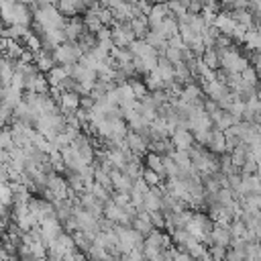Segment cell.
<instances>
[{
	"label": "cell",
	"mask_w": 261,
	"mask_h": 261,
	"mask_svg": "<svg viewBox=\"0 0 261 261\" xmlns=\"http://www.w3.org/2000/svg\"><path fill=\"white\" fill-rule=\"evenodd\" d=\"M33 20H35V27L37 31L39 29H63L65 24V16L57 10L55 4H43V6H37L33 10Z\"/></svg>",
	"instance_id": "obj_1"
},
{
	"label": "cell",
	"mask_w": 261,
	"mask_h": 261,
	"mask_svg": "<svg viewBox=\"0 0 261 261\" xmlns=\"http://www.w3.org/2000/svg\"><path fill=\"white\" fill-rule=\"evenodd\" d=\"M218 51V65L228 73H241L249 65V57H243L234 47L216 49Z\"/></svg>",
	"instance_id": "obj_2"
},
{
	"label": "cell",
	"mask_w": 261,
	"mask_h": 261,
	"mask_svg": "<svg viewBox=\"0 0 261 261\" xmlns=\"http://www.w3.org/2000/svg\"><path fill=\"white\" fill-rule=\"evenodd\" d=\"M51 55H53L55 65H71L82 57V49L77 47V43L63 41V43H59L57 47L51 49Z\"/></svg>",
	"instance_id": "obj_3"
},
{
	"label": "cell",
	"mask_w": 261,
	"mask_h": 261,
	"mask_svg": "<svg viewBox=\"0 0 261 261\" xmlns=\"http://www.w3.org/2000/svg\"><path fill=\"white\" fill-rule=\"evenodd\" d=\"M110 39H112L114 47L126 49V47L130 45V41L135 39V35H133V31H130L128 22H114V24L110 27Z\"/></svg>",
	"instance_id": "obj_4"
},
{
	"label": "cell",
	"mask_w": 261,
	"mask_h": 261,
	"mask_svg": "<svg viewBox=\"0 0 261 261\" xmlns=\"http://www.w3.org/2000/svg\"><path fill=\"white\" fill-rule=\"evenodd\" d=\"M145 16H147L149 29H157L163 22V18L165 16H171V14H169V8H167V2H155V4H151L149 12Z\"/></svg>",
	"instance_id": "obj_5"
},
{
	"label": "cell",
	"mask_w": 261,
	"mask_h": 261,
	"mask_svg": "<svg viewBox=\"0 0 261 261\" xmlns=\"http://www.w3.org/2000/svg\"><path fill=\"white\" fill-rule=\"evenodd\" d=\"M169 141H171L173 149L188 151V149L194 145V135H192L190 128H175V130L169 135Z\"/></svg>",
	"instance_id": "obj_6"
},
{
	"label": "cell",
	"mask_w": 261,
	"mask_h": 261,
	"mask_svg": "<svg viewBox=\"0 0 261 261\" xmlns=\"http://www.w3.org/2000/svg\"><path fill=\"white\" fill-rule=\"evenodd\" d=\"M84 33H86V27H84L82 18H75V16L65 18V24H63V35H65V41L75 43V41H77V39H80Z\"/></svg>",
	"instance_id": "obj_7"
},
{
	"label": "cell",
	"mask_w": 261,
	"mask_h": 261,
	"mask_svg": "<svg viewBox=\"0 0 261 261\" xmlns=\"http://www.w3.org/2000/svg\"><path fill=\"white\" fill-rule=\"evenodd\" d=\"M124 143H126V149H128L130 153L139 155V157H143V155L147 153V149H149L147 141H145L139 133H135V130H126V135H124Z\"/></svg>",
	"instance_id": "obj_8"
},
{
	"label": "cell",
	"mask_w": 261,
	"mask_h": 261,
	"mask_svg": "<svg viewBox=\"0 0 261 261\" xmlns=\"http://www.w3.org/2000/svg\"><path fill=\"white\" fill-rule=\"evenodd\" d=\"M33 63H35V67H37L41 73H47V71L55 65L53 55H51V49H43V47H39L37 51H33Z\"/></svg>",
	"instance_id": "obj_9"
},
{
	"label": "cell",
	"mask_w": 261,
	"mask_h": 261,
	"mask_svg": "<svg viewBox=\"0 0 261 261\" xmlns=\"http://www.w3.org/2000/svg\"><path fill=\"white\" fill-rule=\"evenodd\" d=\"M234 24H237V22L232 20L230 12H216V16H214V20H212V27H214L220 35H226V37L232 35Z\"/></svg>",
	"instance_id": "obj_10"
},
{
	"label": "cell",
	"mask_w": 261,
	"mask_h": 261,
	"mask_svg": "<svg viewBox=\"0 0 261 261\" xmlns=\"http://www.w3.org/2000/svg\"><path fill=\"white\" fill-rule=\"evenodd\" d=\"M204 147H206L210 153H214V155L224 153V133H222L220 128L212 126V128H210V135H208V141H206Z\"/></svg>",
	"instance_id": "obj_11"
},
{
	"label": "cell",
	"mask_w": 261,
	"mask_h": 261,
	"mask_svg": "<svg viewBox=\"0 0 261 261\" xmlns=\"http://www.w3.org/2000/svg\"><path fill=\"white\" fill-rule=\"evenodd\" d=\"M33 14L29 10L27 4H20V2H14L12 6V14H10V24H22V27H29Z\"/></svg>",
	"instance_id": "obj_12"
},
{
	"label": "cell",
	"mask_w": 261,
	"mask_h": 261,
	"mask_svg": "<svg viewBox=\"0 0 261 261\" xmlns=\"http://www.w3.org/2000/svg\"><path fill=\"white\" fill-rule=\"evenodd\" d=\"M69 67H71V65H53V67L47 71V75H45L49 88H57V86L69 75Z\"/></svg>",
	"instance_id": "obj_13"
},
{
	"label": "cell",
	"mask_w": 261,
	"mask_h": 261,
	"mask_svg": "<svg viewBox=\"0 0 261 261\" xmlns=\"http://www.w3.org/2000/svg\"><path fill=\"white\" fill-rule=\"evenodd\" d=\"M208 116H210V120H212V126H216V128H220V130H226L230 124H234V120H232V116L228 114V110H222V108L212 110Z\"/></svg>",
	"instance_id": "obj_14"
},
{
	"label": "cell",
	"mask_w": 261,
	"mask_h": 261,
	"mask_svg": "<svg viewBox=\"0 0 261 261\" xmlns=\"http://www.w3.org/2000/svg\"><path fill=\"white\" fill-rule=\"evenodd\" d=\"M153 71L159 75V80L163 84L173 82V63H169L165 57H157V65L153 67Z\"/></svg>",
	"instance_id": "obj_15"
},
{
	"label": "cell",
	"mask_w": 261,
	"mask_h": 261,
	"mask_svg": "<svg viewBox=\"0 0 261 261\" xmlns=\"http://www.w3.org/2000/svg\"><path fill=\"white\" fill-rule=\"evenodd\" d=\"M161 196H163V190L159 186L155 188H149L143 196V204L147 210H159L161 208Z\"/></svg>",
	"instance_id": "obj_16"
},
{
	"label": "cell",
	"mask_w": 261,
	"mask_h": 261,
	"mask_svg": "<svg viewBox=\"0 0 261 261\" xmlns=\"http://www.w3.org/2000/svg\"><path fill=\"white\" fill-rule=\"evenodd\" d=\"M177 29H179V22H177L173 16H165L163 22H161L157 29H151V31H157L163 39H169L171 35H177Z\"/></svg>",
	"instance_id": "obj_17"
},
{
	"label": "cell",
	"mask_w": 261,
	"mask_h": 261,
	"mask_svg": "<svg viewBox=\"0 0 261 261\" xmlns=\"http://www.w3.org/2000/svg\"><path fill=\"white\" fill-rule=\"evenodd\" d=\"M55 6H57V10H59L63 16H73V14H77V12L84 10L82 0H57Z\"/></svg>",
	"instance_id": "obj_18"
},
{
	"label": "cell",
	"mask_w": 261,
	"mask_h": 261,
	"mask_svg": "<svg viewBox=\"0 0 261 261\" xmlns=\"http://www.w3.org/2000/svg\"><path fill=\"white\" fill-rule=\"evenodd\" d=\"M27 33H29V27H22V24H8L6 29L0 31V37H2V39H8V41H20Z\"/></svg>",
	"instance_id": "obj_19"
},
{
	"label": "cell",
	"mask_w": 261,
	"mask_h": 261,
	"mask_svg": "<svg viewBox=\"0 0 261 261\" xmlns=\"http://www.w3.org/2000/svg\"><path fill=\"white\" fill-rule=\"evenodd\" d=\"M143 165H145L147 169H153V171L159 173V175H165V173H163V157L157 155V153H153V151H149V153L143 155Z\"/></svg>",
	"instance_id": "obj_20"
},
{
	"label": "cell",
	"mask_w": 261,
	"mask_h": 261,
	"mask_svg": "<svg viewBox=\"0 0 261 261\" xmlns=\"http://www.w3.org/2000/svg\"><path fill=\"white\" fill-rule=\"evenodd\" d=\"M128 27H130V31H133L135 39H143V37H145V33L149 31V24H147V16H145V14H141V16H135V18H130V20H128Z\"/></svg>",
	"instance_id": "obj_21"
},
{
	"label": "cell",
	"mask_w": 261,
	"mask_h": 261,
	"mask_svg": "<svg viewBox=\"0 0 261 261\" xmlns=\"http://www.w3.org/2000/svg\"><path fill=\"white\" fill-rule=\"evenodd\" d=\"M22 100V90H16V88H10V86H4V94H2V104H6L10 110Z\"/></svg>",
	"instance_id": "obj_22"
},
{
	"label": "cell",
	"mask_w": 261,
	"mask_h": 261,
	"mask_svg": "<svg viewBox=\"0 0 261 261\" xmlns=\"http://www.w3.org/2000/svg\"><path fill=\"white\" fill-rule=\"evenodd\" d=\"M230 16H232V20H234L237 24H243V27H247V29L257 27V18H255L249 10H230Z\"/></svg>",
	"instance_id": "obj_23"
},
{
	"label": "cell",
	"mask_w": 261,
	"mask_h": 261,
	"mask_svg": "<svg viewBox=\"0 0 261 261\" xmlns=\"http://www.w3.org/2000/svg\"><path fill=\"white\" fill-rule=\"evenodd\" d=\"M12 73H14V59L0 57V84L2 86H8Z\"/></svg>",
	"instance_id": "obj_24"
},
{
	"label": "cell",
	"mask_w": 261,
	"mask_h": 261,
	"mask_svg": "<svg viewBox=\"0 0 261 261\" xmlns=\"http://www.w3.org/2000/svg\"><path fill=\"white\" fill-rule=\"evenodd\" d=\"M102 216L118 224V222H120V218H122V208H120V206H116L112 200H108V202L102 206Z\"/></svg>",
	"instance_id": "obj_25"
},
{
	"label": "cell",
	"mask_w": 261,
	"mask_h": 261,
	"mask_svg": "<svg viewBox=\"0 0 261 261\" xmlns=\"http://www.w3.org/2000/svg\"><path fill=\"white\" fill-rule=\"evenodd\" d=\"M243 43L247 45V49H251V51H259V47H261V35H259V31H257V27H251V29L245 33Z\"/></svg>",
	"instance_id": "obj_26"
},
{
	"label": "cell",
	"mask_w": 261,
	"mask_h": 261,
	"mask_svg": "<svg viewBox=\"0 0 261 261\" xmlns=\"http://www.w3.org/2000/svg\"><path fill=\"white\" fill-rule=\"evenodd\" d=\"M149 151H153V153H157V155L163 157V155H169L173 151V145H171L169 137H165V139H159V141L149 143Z\"/></svg>",
	"instance_id": "obj_27"
},
{
	"label": "cell",
	"mask_w": 261,
	"mask_h": 261,
	"mask_svg": "<svg viewBox=\"0 0 261 261\" xmlns=\"http://www.w3.org/2000/svg\"><path fill=\"white\" fill-rule=\"evenodd\" d=\"M200 59H202L204 65L210 67V69H218V67H220V65H218V51H216L214 47H206L204 53L200 55Z\"/></svg>",
	"instance_id": "obj_28"
},
{
	"label": "cell",
	"mask_w": 261,
	"mask_h": 261,
	"mask_svg": "<svg viewBox=\"0 0 261 261\" xmlns=\"http://www.w3.org/2000/svg\"><path fill=\"white\" fill-rule=\"evenodd\" d=\"M126 84L130 86L135 100H141V98H145V96H147V92H149L143 80H137V77H128V82H126Z\"/></svg>",
	"instance_id": "obj_29"
},
{
	"label": "cell",
	"mask_w": 261,
	"mask_h": 261,
	"mask_svg": "<svg viewBox=\"0 0 261 261\" xmlns=\"http://www.w3.org/2000/svg\"><path fill=\"white\" fill-rule=\"evenodd\" d=\"M141 177H143V181H145L149 188H155V186H159V184L165 181V175H159V173H155L153 169H147V167H143Z\"/></svg>",
	"instance_id": "obj_30"
},
{
	"label": "cell",
	"mask_w": 261,
	"mask_h": 261,
	"mask_svg": "<svg viewBox=\"0 0 261 261\" xmlns=\"http://www.w3.org/2000/svg\"><path fill=\"white\" fill-rule=\"evenodd\" d=\"M145 75H147V77H145V86H147L149 92H155V90H163V88H165V84L159 80V75H157L153 69H151L149 73H145Z\"/></svg>",
	"instance_id": "obj_31"
},
{
	"label": "cell",
	"mask_w": 261,
	"mask_h": 261,
	"mask_svg": "<svg viewBox=\"0 0 261 261\" xmlns=\"http://www.w3.org/2000/svg\"><path fill=\"white\" fill-rule=\"evenodd\" d=\"M143 41H145V43H147L149 47H153V49H159V47H161V45L165 43V39H163V37H161V35L157 33V31H151V29H149V31L145 33Z\"/></svg>",
	"instance_id": "obj_32"
},
{
	"label": "cell",
	"mask_w": 261,
	"mask_h": 261,
	"mask_svg": "<svg viewBox=\"0 0 261 261\" xmlns=\"http://www.w3.org/2000/svg\"><path fill=\"white\" fill-rule=\"evenodd\" d=\"M239 77H241V82H245V84H249V86H257V69H255L251 63L239 73Z\"/></svg>",
	"instance_id": "obj_33"
},
{
	"label": "cell",
	"mask_w": 261,
	"mask_h": 261,
	"mask_svg": "<svg viewBox=\"0 0 261 261\" xmlns=\"http://www.w3.org/2000/svg\"><path fill=\"white\" fill-rule=\"evenodd\" d=\"M96 16H98V20L102 22V27H112V24H114L112 10H110V8H106V6H100V8L96 10Z\"/></svg>",
	"instance_id": "obj_34"
},
{
	"label": "cell",
	"mask_w": 261,
	"mask_h": 261,
	"mask_svg": "<svg viewBox=\"0 0 261 261\" xmlns=\"http://www.w3.org/2000/svg\"><path fill=\"white\" fill-rule=\"evenodd\" d=\"M116 96H118V104L128 102V100H135L133 90H130V86H128L126 82H124V84H120V86H116Z\"/></svg>",
	"instance_id": "obj_35"
},
{
	"label": "cell",
	"mask_w": 261,
	"mask_h": 261,
	"mask_svg": "<svg viewBox=\"0 0 261 261\" xmlns=\"http://www.w3.org/2000/svg\"><path fill=\"white\" fill-rule=\"evenodd\" d=\"M29 251H31V257H33V259H43V257H47V249L43 247L41 241H31V243H29Z\"/></svg>",
	"instance_id": "obj_36"
},
{
	"label": "cell",
	"mask_w": 261,
	"mask_h": 261,
	"mask_svg": "<svg viewBox=\"0 0 261 261\" xmlns=\"http://www.w3.org/2000/svg\"><path fill=\"white\" fill-rule=\"evenodd\" d=\"M149 220L153 224V228H165V216L161 210H149Z\"/></svg>",
	"instance_id": "obj_37"
},
{
	"label": "cell",
	"mask_w": 261,
	"mask_h": 261,
	"mask_svg": "<svg viewBox=\"0 0 261 261\" xmlns=\"http://www.w3.org/2000/svg\"><path fill=\"white\" fill-rule=\"evenodd\" d=\"M14 143H12V133H10V128H6V126H2L0 128V149H10Z\"/></svg>",
	"instance_id": "obj_38"
},
{
	"label": "cell",
	"mask_w": 261,
	"mask_h": 261,
	"mask_svg": "<svg viewBox=\"0 0 261 261\" xmlns=\"http://www.w3.org/2000/svg\"><path fill=\"white\" fill-rule=\"evenodd\" d=\"M8 86H10V88H16V90H22V73L14 71L12 77H10V84H8Z\"/></svg>",
	"instance_id": "obj_39"
},
{
	"label": "cell",
	"mask_w": 261,
	"mask_h": 261,
	"mask_svg": "<svg viewBox=\"0 0 261 261\" xmlns=\"http://www.w3.org/2000/svg\"><path fill=\"white\" fill-rule=\"evenodd\" d=\"M94 106V98L88 94V96H80V108H86V110H90Z\"/></svg>",
	"instance_id": "obj_40"
},
{
	"label": "cell",
	"mask_w": 261,
	"mask_h": 261,
	"mask_svg": "<svg viewBox=\"0 0 261 261\" xmlns=\"http://www.w3.org/2000/svg\"><path fill=\"white\" fill-rule=\"evenodd\" d=\"M2 181H10V173H8V167L6 165H0V184Z\"/></svg>",
	"instance_id": "obj_41"
},
{
	"label": "cell",
	"mask_w": 261,
	"mask_h": 261,
	"mask_svg": "<svg viewBox=\"0 0 261 261\" xmlns=\"http://www.w3.org/2000/svg\"><path fill=\"white\" fill-rule=\"evenodd\" d=\"M8 159H10V157H8V151H6V149H0V165H6Z\"/></svg>",
	"instance_id": "obj_42"
},
{
	"label": "cell",
	"mask_w": 261,
	"mask_h": 261,
	"mask_svg": "<svg viewBox=\"0 0 261 261\" xmlns=\"http://www.w3.org/2000/svg\"><path fill=\"white\" fill-rule=\"evenodd\" d=\"M39 6H43V4H57V0H35Z\"/></svg>",
	"instance_id": "obj_43"
},
{
	"label": "cell",
	"mask_w": 261,
	"mask_h": 261,
	"mask_svg": "<svg viewBox=\"0 0 261 261\" xmlns=\"http://www.w3.org/2000/svg\"><path fill=\"white\" fill-rule=\"evenodd\" d=\"M16 2H20V4H27V6H29V4H35V0H16Z\"/></svg>",
	"instance_id": "obj_44"
},
{
	"label": "cell",
	"mask_w": 261,
	"mask_h": 261,
	"mask_svg": "<svg viewBox=\"0 0 261 261\" xmlns=\"http://www.w3.org/2000/svg\"><path fill=\"white\" fill-rule=\"evenodd\" d=\"M18 261H35L33 257H22V259H18Z\"/></svg>",
	"instance_id": "obj_45"
}]
</instances>
